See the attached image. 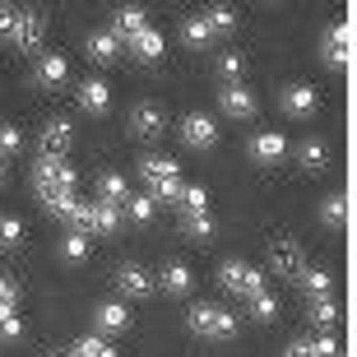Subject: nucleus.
<instances>
[{"instance_id": "f257e3e1", "label": "nucleus", "mask_w": 357, "mask_h": 357, "mask_svg": "<svg viewBox=\"0 0 357 357\" xmlns=\"http://www.w3.org/2000/svg\"><path fill=\"white\" fill-rule=\"evenodd\" d=\"M185 325H190V334L213 339V344H223V339H232V334H237V316H232V311H223V306H213V302L190 306V311H185Z\"/></svg>"}, {"instance_id": "f03ea898", "label": "nucleus", "mask_w": 357, "mask_h": 357, "mask_svg": "<svg viewBox=\"0 0 357 357\" xmlns=\"http://www.w3.org/2000/svg\"><path fill=\"white\" fill-rule=\"evenodd\" d=\"M0 42L38 47V42H42V14L38 10H10V5H0Z\"/></svg>"}, {"instance_id": "7ed1b4c3", "label": "nucleus", "mask_w": 357, "mask_h": 357, "mask_svg": "<svg viewBox=\"0 0 357 357\" xmlns=\"http://www.w3.org/2000/svg\"><path fill=\"white\" fill-rule=\"evenodd\" d=\"M75 167H70L66 158H42L38 167H33V185H38V199L47 195H61V190H75Z\"/></svg>"}, {"instance_id": "20e7f679", "label": "nucleus", "mask_w": 357, "mask_h": 357, "mask_svg": "<svg viewBox=\"0 0 357 357\" xmlns=\"http://www.w3.org/2000/svg\"><path fill=\"white\" fill-rule=\"evenodd\" d=\"M223 288L251 302V297L265 292V274H260L255 265H246V260H227V265H223Z\"/></svg>"}, {"instance_id": "39448f33", "label": "nucleus", "mask_w": 357, "mask_h": 357, "mask_svg": "<svg viewBox=\"0 0 357 357\" xmlns=\"http://www.w3.org/2000/svg\"><path fill=\"white\" fill-rule=\"evenodd\" d=\"M320 56H325V66L344 70L348 61H353V19H344V24H334L325 38H320Z\"/></svg>"}, {"instance_id": "423d86ee", "label": "nucleus", "mask_w": 357, "mask_h": 357, "mask_svg": "<svg viewBox=\"0 0 357 357\" xmlns=\"http://www.w3.org/2000/svg\"><path fill=\"white\" fill-rule=\"evenodd\" d=\"M38 144H42V158H66L70 153V144H75V126L70 121H47L42 126V135H38Z\"/></svg>"}, {"instance_id": "0eeeda50", "label": "nucleus", "mask_w": 357, "mask_h": 357, "mask_svg": "<svg viewBox=\"0 0 357 357\" xmlns=\"http://www.w3.org/2000/svg\"><path fill=\"white\" fill-rule=\"evenodd\" d=\"M269 269L274 274H288V278H297L306 269V260H302V246L292 237H274V246H269Z\"/></svg>"}, {"instance_id": "6e6552de", "label": "nucleus", "mask_w": 357, "mask_h": 357, "mask_svg": "<svg viewBox=\"0 0 357 357\" xmlns=\"http://www.w3.org/2000/svg\"><path fill=\"white\" fill-rule=\"evenodd\" d=\"M116 288L126 292V297H149L153 292V274H149L144 265H135V260H126V265H116Z\"/></svg>"}, {"instance_id": "1a4fd4ad", "label": "nucleus", "mask_w": 357, "mask_h": 357, "mask_svg": "<svg viewBox=\"0 0 357 357\" xmlns=\"http://www.w3.org/2000/svg\"><path fill=\"white\" fill-rule=\"evenodd\" d=\"M218 107H223V116H232V121H251L255 112H260L251 89H241V84H227V89L218 93Z\"/></svg>"}, {"instance_id": "9d476101", "label": "nucleus", "mask_w": 357, "mask_h": 357, "mask_svg": "<svg viewBox=\"0 0 357 357\" xmlns=\"http://www.w3.org/2000/svg\"><path fill=\"white\" fill-rule=\"evenodd\" d=\"M130 130L139 135V139H158L162 130H167V116H162V107L158 102H139L130 112Z\"/></svg>"}, {"instance_id": "9b49d317", "label": "nucleus", "mask_w": 357, "mask_h": 357, "mask_svg": "<svg viewBox=\"0 0 357 357\" xmlns=\"http://www.w3.org/2000/svg\"><path fill=\"white\" fill-rule=\"evenodd\" d=\"M181 139H185L190 149H213V144H218V126H213L209 116L190 112V116L181 121Z\"/></svg>"}, {"instance_id": "f8f14e48", "label": "nucleus", "mask_w": 357, "mask_h": 357, "mask_svg": "<svg viewBox=\"0 0 357 357\" xmlns=\"http://www.w3.org/2000/svg\"><path fill=\"white\" fill-rule=\"evenodd\" d=\"M283 153H288V144H283V135H278V130H260L251 139V158L265 162V167H269V162H278Z\"/></svg>"}, {"instance_id": "ddd939ff", "label": "nucleus", "mask_w": 357, "mask_h": 357, "mask_svg": "<svg viewBox=\"0 0 357 357\" xmlns=\"http://www.w3.org/2000/svg\"><path fill=\"white\" fill-rule=\"evenodd\" d=\"M139 28H149V24H144V10H139V5H126V10L112 14V38H116V42H130Z\"/></svg>"}, {"instance_id": "4468645a", "label": "nucleus", "mask_w": 357, "mask_h": 357, "mask_svg": "<svg viewBox=\"0 0 357 357\" xmlns=\"http://www.w3.org/2000/svg\"><path fill=\"white\" fill-rule=\"evenodd\" d=\"M283 112H288V116H311V112H316V89L288 84V89H283Z\"/></svg>"}, {"instance_id": "2eb2a0df", "label": "nucleus", "mask_w": 357, "mask_h": 357, "mask_svg": "<svg viewBox=\"0 0 357 357\" xmlns=\"http://www.w3.org/2000/svg\"><path fill=\"white\" fill-rule=\"evenodd\" d=\"M79 107H84V112H93V116H102L107 107H112V89H107L102 79H84L79 84Z\"/></svg>"}, {"instance_id": "dca6fc26", "label": "nucleus", "mask_w": 357, "mask_h": 357, "mask_svg": "<svg viewBox=\"0 0 357 357\" xmlns=\"http://www.w3.org/2000/svg\"><path fill=\"white\" fill-rule=\"evenodd\" d=\"M98 199H102V204H126V199H130V181H126V176L121 172H102L98 176Z\"/></svg>"}, {"instance_id": "f3484780", "label": "nucleus", "mask_w": 357, "mask_h": 357, "mask_svg": "<svg viewBox=\"0 0 357 357\" xmlns=\"http://www.w3.org/2000/svg\"><path fill=\"white\" fill-rule=\"evenodd\" d=\"M93 320H98V330H107V334H121L126 325H130V311L121 302H102L98 311H93Z\"/></svg>"}, {"instance_id": "a211bd4d", "label": "nucleus", "mask_w": 357, "mask_h": 357, "mask_svg": "<svg viewBox=\"0 0 357 357\" xmlns=\"http://www.w3.org/2000/svg\"><path fill=\"white\" fill-rule=\"evenodd\" d=\"M306 316H311V325H320V330L330 334L334 325H339V302H334V297H311Z\"/></svg>"}, {"instance_id": "6ab92c4d", "label": "nucleus", "mask_w": 357, "mask_h": 357, "mask_svg": "<svg viewBox=\"0 0 357 357\" xmlns=\"http://www.w3.org/2000/svg\"><path fill=\"white\" fill-rule=\"evenodd\" d=\"M190 283H195V274H190L185 265H167V269L158 274V288L172 292V297H185V292H190Z\"/></svg>"}, {"instance_id": "aec40b11", "label": "nucleus", "mask_w": 357, "mask_h": 357, "mask_svg": "<svg viewBox=\"0 0 357 357\" xmlns=\"http://www.w3.org/2000/svg\"><path fill=\"white\" fill-rule=\"evenodd\" d=\"M130 52L139 56V61H158L162 56V33H153V28H139L130 38Z\"/></svg>"}, {"instance_id": "412c9836", "label": "nucleus", "mask_w": 357, "mask_h": 357, "mask_svg": "<svg viewBox=\"0 0 357 357\" xmlns=\"http://www.w3.org/2000/svg\"><path fill=\"white\" fill-rule=\"evenodd\" d=\"M121 227V209L116 204H102V199H93V223H89V232H116Z\"/></svg>"}, {"instance_id": "4be33fe9", "label": "nucleus", "mask_w": 357, "mask_h": 357, "mask_svg": "<svg viewBox=\"0 0 357 357\" xmlns=\"http://www.w3.org/2000/svg\"><path fill=\"white\" fill-rule=\"evenodd\" d=\"M297 162H302L306 172H320V167L330 162V149L320 144V139H302V144H297Z\"/></svg>"}, {"instance_id": "5701e85b", "label": "nucleus", "mask_w": 357, "mask_h": 357, "mask_svg": "<svg viewBox=\"0 0 357 357\" xmlns=\"http://www.w3.org/2000/svg\"><path fill=\"white\" fill-rule=\"evenodd\" d=\"M84 52H89L93 61H102V66H107V61H116V56H121V42L112 38V33H93V38L84 42Z\"/></svg>"}, {"instance_id": "b1692460", "label": "nucleus", "mask_w": 357, "mask_h": 357, "mask_svg": "<svg viewBox=\"0 0 357 357\" xmlns=\"http://www.w3.org/2000/svg\"><path fill=\"white\" fill-rule=\"evenodd\" d=\"M139 176H144L149 185H153V181H172V176H176V162L172 158H158V153H149V158L139 162Z\"/></svg>"}, {"instance_id": "393cba45", "label": "nucleus", "mask_w": 357, "mask_h": 357, "mask_svg": "<svg viewBox=\"0 0 357 357\" xmlns=\"http://www.w3.org/2000/svg\"><path fill=\"white\" fill-rule=\"evenodd\" d=\"M302 292L306 297H330V288H334V274L330 269H302Z\"/></svg>"}, {"instance_id": "a878e982", "label": "nucleus", "mask_w": 357, "mask_h": 357, "mask_svg": "<svg viewBox=\"0 0 357 357\" xmlns=\"http://www.w3.org/2000/svg\"><path fill=\"white\" fill-rule=\"evenodd\" d=\"M66 75H70V66H66V56H42L38 61V84H66Z\"/></svg>"}, {"instance_id": "bb28decb", "label": "nucleus", "mask_w": 357, "mask_h": 357, "mask_svg": "<svg viewBox=\"0 0 357 357\" xmlns=\"http://www.w3.org/2000/svg\"><path fill=\"white\" fill-rule=\"evenodd\" d=\"M181 38H185V47H195V52H199V47H209V42H213V28L204 24V14H195V19H185V24H181Z\"/></svg>"}, {"instance_id": "cd10ccee", "label": "nucleus", "mask_w": 357, "mask_h": 357, "mask_svg": "<svg viewBox=\"0 0 357 357\" xmlns=\"http://www.w3.org/2000/svg\"><path fill=\"white\" fill-rule=\"evenodd\" d=\"M320 223L325 227H344L348 223V199L344 195H325L320 199Z\"/></svg>"}, {"instance_id": "c85d7f7f", "label": "nucleus", "mask_w": 357, "mask_h": 357, "mask_svg": "<svg viewBox=\"0 0 357 357\" xmlns=\"http://www.w3.org/2000/svg\"><path fill=\"white\" fill-rule=\"evenodd\" d=\"M70 357H116V348L98 339V334H84L79 344H70Z\"/></svg>"}, {"instance_id": "c756f323", "label": "nucleus", "mask_w": 357, "mask_h": 357, "mask_svg": "<svg viewBox=\"0 0 357 357\" xmlns=\"http://www.w3.org/2000/svg\"><path fill=\"white\" fill-rule=\"evenodd\" d=\"M75 204H79V195H75V190H61V195H47V199H42V209L52 213V218H66V223H70V213H75Z\"/></svg>"}, {"instance_id": "7c9ffc66", "label": "nucleus", "mask_w": 357, "mask_h": 357, "mask_svg": "<svg viewBox=\"0 0 357 357\" xmlns=\"http://www.w3.org/2000/svg\"><path fill=\"white\" fill-rule=\"evenodd\" d=\"M61 255H66L70 265L89 260V237H84V232H66V237H61Z\"/></svg>"}, {"instance_id": "2f4dec72", "label": "nucleus", "mask_w": 357, "mask_h": 357, "mask_svg": "<svg viewBox=\"0 0 357 357\" xmlns=\"http://www.w3.org/2000/svg\"><path fill=\"white\" fill-rule=\"evenodd\" d=\"M204 24L213 28V38L218 33H227V28H237V10H227V5H213L209 14H204Z\"/></svg>"}, {"instance_id": "473e14b6", "label": "nucleus", "mask_w": 357, "mask_h": 357, "mask_svg": "<svg viewBox=\"0 0 357 357\" xmlns=\"http://www.w3.org/2000/svg\"><path fill=\"white\" fill-rule=\"evenodd\" d=\"M176 204H181L185 213H209V195H204L199 185H185V190H181V199H176Z\"/></svg>"}, {"instance_id": "72a5a7b5", "label": "nucleus", "mask_w": 357, "mask_h": 357, "mask_svg": "<svg viewBox=\"0 0 357 357\" xmlns=\"http://www.w3.org/2000/svg\"><path fill=\"white\" fill-rule=\"evenodd\" d=\"M126 218H130V223H149V218H153V199L149 195H130L126 199Z\"/></svg>"}, {"instance_id": "f704fd0d", "label": "nucleus", "mask_w": 357, "mask_h": 357, "mask_svg": "<svg viewBox=\"0 0 357 357\" xmlns=\"http://www.w3.org/2000/svg\"><path fill=\"white\" fill-rule=\"evenodd\" d=\"M185 232H190L195 241H209L213 237V218L209 213H185Z\"/></svg>"}, {"instance_id": "c9c22d12", "label": "nucleus", "mask_w": 357, "mask_h": 357, "mask_svg": "<svg viewBox=\"0 0 357 357\" xmlns=\"http://www.w3.org/2000/svg\"><path fill=\"white\" fill-rule=\"evenodd\" d=\"M181 176H172V181H153L149 185V199H167V204H172V199H181Z\"/></svg>"}, {"instance_id": "e433bc0d", "label": "nucleus", "mask_w": 357, "mask_h": 357, "mask_svg": "<svg viewBox=\"0 0 357 357\" xmlns=\"http://www.w3.org/2000/svg\"><path fill=\"white\" fill-rule=\"evenodd\" d=\"M19 149H24V135L14 130V126H0V162H5V158H14Z\"/></svg>"}, {"instance_id": "4c0bfd02", "label": "nucleus", "mask_w": 357, "mask_h": 357, "mask_svg": "<svg viewBox=\"0 0 357 357\" xmlns=\"http://www.w3.org/2000/svg\"><path fill=\"white\" fill-rule=\"evenodd\" d=\"M241 70H246V66H241V56H237V52H223V56H218V75H223L227 84H237V79H241Z\"/></svg>"}, {"instance_id": "58836bf2", "label": "nucleus", "mask_w": 357, "mask_h": 357, "mask_svg": "<svg viewBox=\"0 0 357 357\" xmlns=\"http://www.w3.org/2000/svg\"><path fill=\"white\" fill-rule=\"evenodd\" d=\"M19 241H24V223L0 213V246H19Z\"/></svg>"}, {"instance_id": "ea45409f", "label": "nucleus", "mask_w": 357, "mask_h": 357, "mask_svg": "<svg viewBox=\"0 0 357 357\" xmlns=\"http://www.w3.org/2000/svg\"><path fill=\"white\" fill-rule=\"evenodd\" d=\"M24 334V320L14 316V306H0V339H19Z\"/></svg>"}, {"instance_id": "a19ab883", "label": "nucleus", "mask_w": 357, "mask_h": 357, "mask_svg": "<svg viewBox=\"0 0 357 357\" xmlns=\"http://www.w3.org/2000/svg\"><path fill=\"white\" fill-rule=\"evenodd\" d=\"M251 316L255 320H274L278 316V302L269 297V292H260V297H251Z\"/></svg>"}, {"instance_id": "79ce46f5", "label": "nucleus", "mask_w": 357, "mask_h": 357, "mask_svg": "<svg viewBox=\"0 0 357 357\" xmlns=\"http://www.w3.org/2000/svg\"><path fill=\"white\" fill-rule=\"evenodd\" d=\"M311 353L316 357H339V339H334V334H320V339H311Z\"/></svg>"}, {"instance_id": "37998d69", "label": "nucleus", "mask_w": 357, "mask_h": 357, "mask_svg": "<svg viewBox=\"0 0 357 357\" xmlns=\"http://www.w3.org/2000/svg\"><path fill=\"white\" fill-rule=\"evenodd\" d=\"M14 302H19V283L10 274H0V306H14Z\"/></svg>"}, {"instance_id": "c03bdc74", "label": "nucleus", "mask_w": 357, "mask_h": 357, "mask_svg": "<svg viewBox=\"0 0 357 357\" xmlns=\"http://www.w3.org/2000/svg\"><path fill=\"white\" fill-rule=\"evenodd\" d=\"M283 357H316V353H311V339H297V344H288V348H283Z\"/></svg>"}, {"instance_id": "a18cd8bd", "label": "nucleus", "mask_w": 357, "mask_h": 357, "mask_svg": "<svg viewBox=\"0 0 357 357\" xmlns=\"http://www.w3.org/2000/svg\"><path fill=\"white\" fill-rule=\"evenodd\" d=\"M0 185H5V162H0Z\"/></svg>"}, {"instance_id": "49530a36", "label": "nucleus", "mask_w": 357, "mask_h": 357, "mask_svg": "<svg viewBox=\"0 0 357 357\" xmlns=\"http://www.w3.org/2000/svg\"><path fill=\"white\" fill-rule=\"evenodd\" d=\"M47 357H70V353H47Z\"/></svg>"}]
</instances>
